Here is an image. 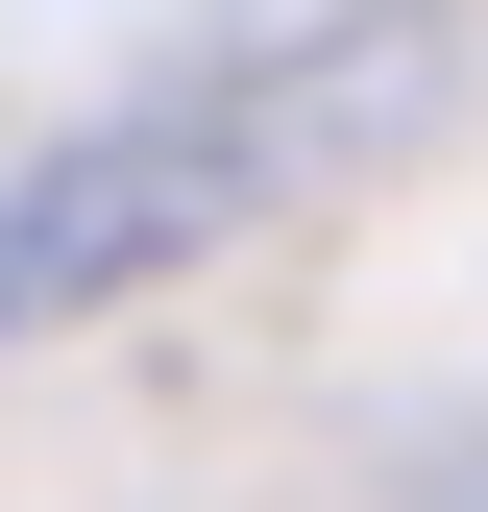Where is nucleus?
I'll use <instances>...</instances> for the list:
<instances>
[{
	"label": "nucleus",
	"instance_id": "nucleus-1",
	"mask_svg": "<svg viewBox=\"0 0 488 512\" xmlns=\"http://www.w3.org/2000/svg\"><path fill=\"white\" fill-rule=\"evenodd\" d=\"M366 98H391V25H342V49H220V74H171L147 122L49 147L25 196H0V342H49V317H98V293H147V269H196V244H244Z\"/></svg>",
	"mask_w": 488,
	"mask_h": 512
}]
</instances>
